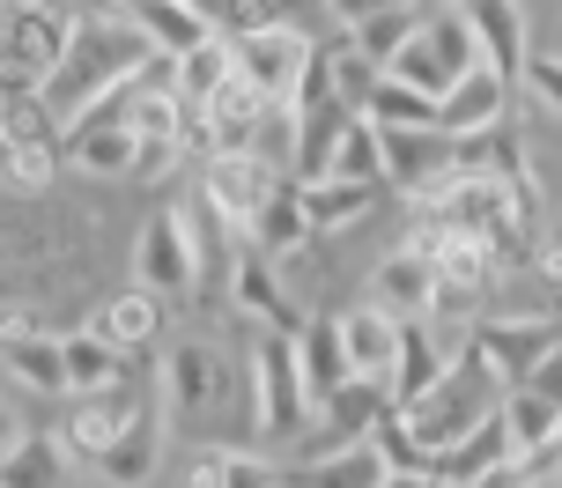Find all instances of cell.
Masks as SVG:
<instances>
[{
  "instance_id": "cell-34",
  "label": "cell",
  "mask_w": 562,
  "mask_h": 488,
  "mask_svg": "<svg viewBox=\"0 0 562 488\" xmlns=\"http://www.w3.org/2000/svg\"><path fill=\"white\" fill-rule=\"evenodd\" d=\"M30 333H53V326H45V304H0V348L30 341Z\"/></svg>"
},
{
  "instance_id": "cell-15",
  "label": "cell",
  "mask_w": 562,
  "mask_h": 488,
  "mask_svg": "<svg viewBox=\"0 0 562 488\" xmlns=\"http://www.w3.org/2000/svg\"><path fill=\"white\" fill-rule=\"evenodd\" d=\"M429 296H437V266H429V252L393 245V252L378 259V274H370V304H385L400 326H407V318H429Z\"/></svg>"
},
{
  "instance_id": "cell-10",
  "label": "cell",
  "mask_w": 562,
  "mask_h": 488,
  "mask_svg": "<svg viewBox=\"0 0 562 488\" xmlns=\"http://www.w3.org/2000/svg\"><path fill=\"white\" fill-rule=\"evenodd\" d=\"M223 296H229V311L245 318V326H281V333L296 326V304H289V288H281V266L259 252L252 237H237V245H229Z\"/></svg>"
},
{
  "instance_id": "cell-18",
  "label": "cell",
  "mask_w": 562,
  "mask_h": 488,
  "mask_svg": "<svg viewBox=\"0 0 562 488\" xmlns=\"http://www.w3.org/2000/svg\"><path fill=\"white\" fill-rule=\"evenodd\" d=\"M340 326V348H348V371L356 377H385L393 371V355H400V318L385 311V304H348V311H334Z\"/></svg>"
},
{
  "instance_id": "cell-5",
  "label": "cell",
  "mask_w": 562,
  "mask_h": 488,
  "mask_svg": "<svg viewBox=\"0 0 562 488\" xmlns=\"http://www.w3.org/2000/svg\"><path fill=\"white\" fill-rule=\"evenodd\" d=\"M229 53H237V67H245L259 89H267V104H274V112H289V104L304 97L311 67H318V37H311L304 23L267 15V23L237 30V37H229Z\"/></svg>"
},
{
  "instance_id": "cell-22",
  "label": "cell",
  "mask_w": 562,
  "mask_h": 488,
  "mask_svg": "<svg viewBox=\"0 0 562 488\" xmlns=\"http://www.w3.org/2000/svg\"><path fill=\"white\" fill-rule=\"evenodd\" d=\"M311 237H318V230H311L304 201H296V178H281L274 193H267V207L252 215V245H259L267 259H289V252H304Z\"/></svg>"
},
{
  "instance_id": "cell-7",
  "label": "cell",
  "mask_w": 562,
  "mask_h": 488,
  "mask_svg": "<svg viewBox=\"0 0 562 488\" xmlns=\"http://www.w3.org/2000/svg\"><path fill=\"white\" fill-rule=\"evenodd\" d=\"M67 37H75V15L59 0H8L0 8V82L45 89L59 53H67Z\"/></svg>"
},
{
  "instance_id": "cell-6",
  "label": "cell",
  "mask_w": 562,
  "mask_h": 488,
  "mask_svg": "<svg viewBox=\"0 0 562 488\" xmlns=\"http://www.w3.org/2000/svg\"><path fill=\"white\" fill-rule=\"evenodd\" d=\"M274 185H281V156H267V148H215L200 163V207L229 237H252V215L267 207Z\"/></svg>"
},
{
  "instance_id": "cell-13",
  "label": "cell",
  "mask_w": 562,
  "mask_h": 488,
  "mask_svg": "<svg viewBox=\"0 0 562 488\" xmlns=\"http://www.w3.org/2000/svg\"><path fill=\"white\" fill-rule=\"evenodd\" d=\"M459 363V348L429 326V318H407L400 326V355H393V371H385V393H393V407H407V400H422L437 377Z\"/></svg>"
},
{
  "instance_id": "cell-1",
  "label": "cell",
  "mask_w": 562,
  "mask_h": 488,
  "mask_svg": "<svg viewBox=\"0 0 562 488\" xmlns=\"http://www.w3.org/2000/svg\"><path fill=\"white\" fill-rule=\"evenodd\" d=\"M148 59H164V53L148 45V30H140L126 8H119V15L112 8H104V15H75V37H67V53H59L45 97H53V112H82L89 97L134 82Z\"/></svg>"
},
{
  "instance_id": "cell-14",
  "label": "cell",
  "mask_w": 562,
  "mask_h": 488,
  "mask_svg": "<svg viewBox=\"0 0 562 488\" xmlns=\"http://www.w3.org/2000/svg\"><path fill=\"white\" fill-rule=\"evenodd\" d=\"M437 481H510V422H504V400L488 407L474 430H467L445 459H437Z\"/></svg>"
},
{
  "instance_id": "cell-35",
  "label": "cell",
  "mask_w": 562,
  "mask_h": 488,
  "mask_svg": "<svg viewBox=\"0 0 562 488\" xmlns=\"http://www.w3.org/2000/svg\"><path fill=\"white\" fill-rule=\"evenodd\" d=\"M334 8V23L340 30H356V23H370V15H393V8H422V0H326Z\"/></svg>"
},
{
  "instance_id": "cell-23",
  "label": "cell",
  "mask_w": 562,
  "mask_h": 488,
  "mask_svg": "<svg viewBox=\"0 0 562 488\" xmlns=\"http://www.w3.org/2000/svg\"><path fill=\"white\" fill-rule=\"evenodd\" d=\"M296 363H304V385H311V407L326 400L334 385H348V348H340V326H334V311L326 318H311V326H296Z\"/></svg>"
},
{
  "instance_id": "cell-4",
  "label": "cell",
  "mask_w": 562,
  "mask_h": 488,
  "mask_svg": "<svg viewBox=\"0 0 562 488\" xmlns=\"http://www.w3.org/2000/svg\"><path fill=\"white\" fill-rule=\"evenodd\" d=\"M304 422H311V385H304V363H296V333L259 326V341H252V430L267 444H281V436H304Z\"/></svg>"
},
{
  "instance_id": "cell-17",
  "label": "cell",
  "mask_w": 562,
  "mask_h": 488,
  "mask_svg": "<svg viewBox=\"0 0 562 488\" xmlns=\"http://www.w3.org/2000/svg\"><path fill=\"white\" fill-rule=\"evenodd\" d=\"M89 326H97L119 355H148V348L164 341V296L134 282V288H119V296H104V304L89 311Z\"/></svg>"
},
{
  "instance_id": "cell-21",
  "label": "cell",
  "mask_w": 562,
  "mask_h": 488,
  "mask_svg": "<svg viewBox=\"0 0 562 488\" xmlns=\"http://www.w3.org/2000/svg\"><path fill=\"white\" fill-rule=\"evenodd\" d=\"M126 15L148 30V45H156L164 59L193 53L200 37H215V23L200 15V0H126Z\"/></svg>"
},
{
  "instance_id": "cell-20",
  "label": "cell",
  "mask_w": 562,
  "mask_h": 488,
  "mask_svg": "<svg viewBox=\"0 0 562 488\" xmlns=\"http://www.w3.org/2000/svg\"><path fill=\"white\" fill-rule=\"evenodd\" d=\"M467 15H474L481 59L504 67V75H518L526 53H533V37H526V8H518V0H467Z\"/></svg>"
},
{
  "instance_id": "cell-33",
  "label": "cell",
  "mask_w": 562,
  "mask_h": 488,
  "mask_svg": "<svg viewBox=\"0 0 562 488\" xmlns=\"http://www.w3.org/2000/svg\"><path fill=\"white\" fill-rule=\"evenodd\" d=\"M518 82L533 89V104H540V112H555V118H562V53H526Z\"/></svg>"
},
{
  "instance_id": "cell-8",
  "label": "cell",
  "mask_w": 562,
  "mask_h": 488,
  "mask_svg": "<svg viewBox=\"0 0 562 488\" xmlns=\"http://www.w3.org/2000/svg\"><path fill=\"white\" fill-rule=\"evenodd\" d=\"M555 341H562V326L548 311H510V318H481L474 333H467V355H474L481 371L510 393V385H526V377H533V363Z\"/></svg>"
},
{
  "instance_id": "cell-25",
  "label": "cell",
  "mask_w": 562,
  "mask_h": 488,
  "mask_svg": "<svg viewBox=\"0 0 562 488\" xmlns=\"http://www.w3.org/2000/svg\"><path fill=\"white\" fill-rule=\"evenodd\" d=\"M186 481H200V488H267V481H281V466L245 452V444H200V459L186 466Z\"/></svg>"
},
{
  "instance_id": "cell-3",
  "label": "cell",
  "mask_w": 562,
  "mask_h": 488,
  "mask_svg": "<svg viewBox=\"0 0 562 488\" xmlns=\"http://www.w3.org/2000/svg\"><path fill=\"white\" fill-rule=\"evenodd\" d=\"M496 400H504V385L481 371L474 355H459V363H451V371L437 377V385H429L422 400L400 407V422H407V430H415V444L429 452V474H437V459H445L451 444L474 430V422H481V415H488Z\"/></svg>"
},
{
  "instance_id": "cell-29",
  "label": "cell",
  "mask_w": 562,
  "mask_h": 488,
  "mask_svg": "<svg viewBox=\"0 0 562 488\" xmlns=\"http://www.w3.org/2000/svg\"><path fill=\"white\" fill-rule=\"evenodd\" d=\"M363 112L378 118V126H437V97L393 82V75H378V82L363 89Z\"/></svg>"
},
{
  "instance_id": "cell-28",
  "label": "cell",
  "mask_w": 562,
  "mask_h": 488,
  "mask_svg": "<svg viewBox=\"0 0 562 488\" xmlns=\"http://www.w3.org/2000/svg\"><path fill=\"white\" fill-rule=\"evenodd\" d=\"M67 474H82L75 452H67V436H23L8 459H0V481H67Z\"/></svg>"
},
{
  "instance_id": "cell-24",
  "label": "cell",
  "mask_w": 562,
  "mask_h": 488,
  "mask_svg": "<svg viewBox=\"0 0 562 488\" xmlns=\"http://www.w3.org/2000/svg\"><path fill=\"white\" fill-rule=\"evenodd\" d=\"M59 348H67V393H104V385L126 377V355H119L97 326H67Z\"/></svg>"
},
{
  "instance_id": "cell-27",
  "label": "cell",
  "mask_w": 562,
  "mask_h": 488,
  "mask_svg": "<svg viewBox=\"0 0 562 488\" xmlns=\"http://www.w3.org/2000/svg\"><path fill=\"white\" fill-rule=\"evenodd\" d=\"M223 75H229V37H223V30H215V37H200L193 53H178V59H170V89H178L186 104H207Z\"/></svg>"
},
{
  "instance_id": "cell-2",
  "label": "cell",
  "mask_w": 562,
  "mask_h": 488,
  "mask_svg": "<svg viewBox=\"0 0 562 488\" xmlns=\"http://www.w3.org/2000/svg\"><path fill=\"white\" fill-rule=\"evenodd\" d=\"M59 171V112L45 89L0 82V185L15 201H45Z\"/></svg>"
},
{
  "instance_id": "cell-26",
  "label": "cell",
  "mask_w": 562,
  "mask_h": 488,
  "mask_svg": "<svg viewBox=\"0 0 562 488\" xmlns=\"http://www.w3.org/2000/svg\"><path fill=\"white\" fill-rule=\"evenodd\" d=\"M0 355H8V371L23 377L30 393H45V400H67V348H59V333H30V341H8Z\"/></svg>"
},
{
  "instance_id": "cell-12",
  "label": "cell",
  "mask_w": 562,
  "mask_h": 488,
  "mask_svg": "<svg viewBox=\"0 0 562 488\" xmlns=\"http://www.w3.org/2000/svg\"><path fill=\"white\" fill-rule=\"evenodd\" d=\"M378 134H385V185H400V193H422L429 178L459 163V141L445 126H378Z\"/></svg>"
},
{
  "instance_id": "cell-31",
  "label": "cell",
  "mask_w": 562,
  "mask_h": 488,
  "mask_svg": "<svg viewBox=\"0 0 562 488\" xmlns=\"http://www.w3.org/2000/svg\"><path fill=\"white\" fill-rule=\"evenodd\" d=\"M385 75L407 82V89H429V97H445V89H451V67L429 53V37H422V30H415V37H400V53L385 59Z\"/></svg>"
},
{
  "instance_id": "cell-36",
  "label": "cell",
  "mask_w": 562,
  "mask_h": 488,
  "mask_svg": "<svg viewBox=\"0 0 562 488\" xmlns=\"http://www.w3.org/2000/svg\"><path fill=\"white\" fill-rule=\"evenodd\" d=\"M526 385H533V393H548V400L562 407V341H555V348H548V355L533 363V377H526Z\"/></svg>"
},
{
  "instance_id": "cell-16",
  "label": "cell",
  "mask_w": 562,
  "mask_h": 488,
  "mask_svg": "<svg viewBox=\"0 0 562 488\" xmlns=\"http://www.w3.org/2000/svg\"><path fill=\"white\" fill-rule=\"evenodd\" d=\"M378 193H385V185H370V178H334V171L296 178V201H304V215H311V230H318V237L356 230L370 207H378Z\"/></svg>"
},
{
  "instance_id": "cell-19",
  "label": "cell",
  "mask_w": 562,
  "mask_h": 488,
  "mask_svg": "<svg viewBox=\"0 0 562 488\" xmlns=\"http://www.w3.org/2000/svg\"><path fill=\"white\" fill-rule=\"evenodd\" d=\"M326 171L334 178H370V185H385V134H378V118L363 104H348L334 126V141H326Z\"/></svg>"
},
{
  "instance_id": "cell-30",
  "label": "cell",
  "mask_w": 562,
  "mask_h": 488,
  "mask_svg": "<svg viewBox=\"0 0 562 488\" xmlns=\"http://www.w3.org/2000/svg\"><path fill=\"white\" fill-rule=\"evenodd\" d=\"M318 59H326V89H334L340 104H363V89L378 82V75H385V67H378V59H370L363 45L348 37V30H340L334 45H318Z\"/></svg>"
},
{
  "instance_id": "cell-9",
  "label": "cell",
  "mask_w": 562,
  "mask_h": 488,
  "mask_svg": "<svg viewBox=\"0 0 562 488\" xmlns=\"http://www.w3.org/2000/svg\"><path fill=\"white\" fill-rule=\"evenodd\" d=\"M223 385H229V371H223L215 348L207 341H178L164 355V377H156V407H164L170 430H193V422H207V415L223 407Z\"/></svg>"
},
{
  "instance_id": "cell-11",
  "label": "cell",
  "mask_w": 562,
  "mask_h": 488,
  "mask_svg": "<svg viewBox=\"0 0 562 488\" xmlns=\"http://www.w3.org/2000/svg\"><path fill=\"white\" fill-rule=\"evenodd\" d=\"M510 112V75L504 67H467V75H451V89L437 97V126H445L451 141H474V134H496Z\"/></svg>"
},
{
  "instance_id": "cell-38",
  "label": "cell",
  "mask_w": 562,
  "mask_h": 488,
  "mask_svg": "<svg viewBox=\"0 0 562 488\" xmlns=\"http://www.w3.org/2000/svg\"><path fill=\"white\" fill-rule=\"evenodd\" d=\"M540 282L562 288V223H555V237H548V252H540Z\"/></svg>"
},
{
  "instance_id": "cell-32",
  "label": "cell",
  "mask_w": 562,
  "mask_h": 488,
  "mask_svg": "<svg viewBox=\"0 0 562 488\" xmlns=\"http://www.w3.org/2000/svg\"><path fill=\"white\" fill-rule=\"evenodd\" d=\"M422 8H429V0H422ZM422 8H393V15H370V23H356L348 37H356V45H363V53L378 59V67H385V59L400 53V37H415V30H422Z\"/></svg>"
},
{
  "instance_id": "cell-37",
  "label": "cell",
  "mask_w": 562,
  "mask_h": 488,
  "mask_svg": "<svg viewBox=\"0 0 562 488\" xmlns=\"http://www.w3.org/2000/svg\"><path fill=\"white\" fill-rule=\"evenodd\" d=\"M23 436H30L23 407H15V400H0V459H8V452H15V444H23Z\"/></svg>"
}]
</instances>
